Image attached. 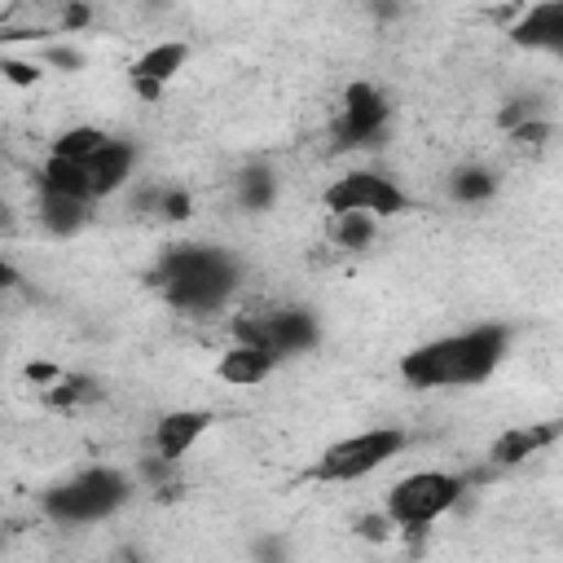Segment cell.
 Instances as JSON below:
<instances>
[{
  "mask_svg": "<svg viewBox=\"0 0 563 563\" xmlns=\"http://www.w3.org/2000/svg\"><path fill=\"white\" fill-rule=\"evenodd\" d=\"M510 352V330L501 321H484L457 334H440L427 339L418 347H409L396 361V374L409 387L435 391V387H479L484 378H493V369L506 361Z\"/></svg>",
  "mask_w": 563,
  "mask_h": 563,
  "instance_id": "1",
  "label": "cell"
},
{
  "mask_svg": "<svg viewBox=\"0 0 563 563\" xmlns=\"http://www.w3.org/2000/svg\"><path fill=\"white\" fill-rule=\"evenodd\" d=\"M238 277H242V268L229 251L189 242V246H176L163 255L154 282L180 312H216L238 290Z\"/></svg>",
  "mask_w": 563,
  "mask_h": 563,
  "instance_id": "2",
  "label": "cell"
},
{
  "mask_svg": "<svg viewBox=\"0 0 563 563\" xmlns=\"http://www.w3.org/2000/svg\"><path fill=\"white\" fill-rule=\"evenodd\" d=\"M128 497H132V479L119 466H88L44 493V515L66 528H79V523L110 519Z\"/></svg>",
  "mask_w": 563,
  "mask_h": 563,
  "instance_id": "3",
  "label": "cell"
},
{
  "mask_svg": "<svg viewBox=\"0 0 563 563\" xmlns=\"http://www.w3.org/2000/svg\"><path fill=\"white\" fill-rule=\"evenodd\" d=\"M466 493V479L453 471H413L396 479L383 497V515L391 528L405 532H427L435 519H444Z\"/></svg>",
  "mask_w": 563,
  "mask_h": 563,
  "instance_id": "4",
  "label": "cell"
},
{
  "mask_svg": "<svg viewBox=\"0 0 563 563\" xmlns=\"http://www.w3.org/2000/svg\"><path fill=\"white\" fill-rule=\"evenodd\" d=\"M409 444V435L400 427H365V431H352L334 444L321 449V457L312 462V475L321 484H356L365 475H374L378 466H387L391 457H400V449Z\"/></svg>",
  "mask_w": 563,
  "mask_h": 563,
  "instance_id": "5",
  "label": "cell"
},
{
  "mask_svg": "<svg viewBox=\"0 0 563 563\" xmlns=\"http://www.w3.org/2000/svg\"><path fill=\"white\" fill-rule=\"evenodd\" d=\"M321 207H325V216H369L383 224V220L409 211V194L387 172L352 167L321 189Z\"/></svg>",
  "mask_w": 563,
  "mask_h": 563,
  "instance_id": "6",
  "label": "cell"
},
{
  "mask_svg": "<svg viewBox=\"0 0 563 563\" xmlns=\"http://www.w3.org/2000/svg\"><path fill=\"white\" fill-rule=\"evenodd\" d=\"M387 119H391L387 97H383L369 79H352V84L343 88V101H339V114H334V136H339L343 145L361 150V145H374V141L383 136Z\"/></svg>",
  "mask_w": 563,
  "mask_h": 563,
  "instance_id": "7",
  "label": "cell"
},
{
  "mask_svg": "<svg viewBox=\"0 0 563 563\" xmlns=\"http://www.w3.org/2000/svg\"><path fill=\"white\" fill-rule=\"evenodd\" d=\"M185 62H189V44H185V40H158V44H150V48L132 62L128 84H132V92H136L141 101H158L163 88L180 75Z\"/></svg>",
  "mask_w": 563,
  "mask_h": 563,
  "instance_id": "8",
  "label": "cell"
},
{
  "mask_svg": "<svg viewBox=\"0 0 563 563\" xmlns=\"http://www.w3.org/2000/svg\"><path fill=\"white\" fill-rule=\"evenodd\" d=\"M211 413L207 409H172V413H163L158 422H154V457H163V462H180L185 453H194V444L211 431Z\"/></svg>",
  "mask_w": 563,
  "mask_h": 563,
  "instance_id": "9",
  "label": "cell"
},
{
  "mask_svg": "<svg viewBox=\"0 0 563 563\" xmlns=\"http://www.w3.org/2000/svg\"><path fill=\"white\" fill-rule=\"evenodd\" d=\"M132 167H136V145H132V141L110 136V141H106V145L84 163V172H88V189H92V202H97V198L119 194V189L132 180Z\"/></svg>",
  "mask_w": 563,
  "mask_h": 563,
  "instance_id": "10",
  "label": "cell"
},
{
  "mask_svg": "<svg viewBox=\"0 0 563 563\" xmlns=\"http://www.w3.org/2000/svg\"><path fill=\"white\" fill-rule=\"evenodd\" d=\"M559 435H563L559 422H519V427H506V431L488 444V462H493V466H519V462L537 457L541 449H550Z\"/></svg>",
  "mask_w": 563,
  "mask_h": 563,
  "instance_id": "11",
  "label": "cell"
},
{
  "mask_svg": "<svg viewBox=\"0 0 563 563\" xmlns=\"http://www.w3.org/2000/svg\"><path fill=\"white\" fill-rule=\"evenodd\" d=\"M277 365H282V361H277L273 352L233 339V343L220 352V361H216V378L229 383V387H255V383H264Z\"/></svg>",
  "mask_w": 563,
  "mask_h": 563,
  "instance_id": "12",
  "label": "cell"
},
{
  "mask_svg": "<svg viewBox=\"0 0 563 563\" xmlns=\"http://www.w3.org/2000/svg\"><path fill=\"white\" fill-rule=\"evenodd\" d=\"M506 35H510L515 44H523V48H559V44H563V4L550 0V4H528V9H519Z\"/></svg>",
  "mask_w": 563,
  "mask_h": 563,
  "instance_id": "13",
  "label": "cell"
},
{
  "mask_svg": "<svg viewBox=\"0 0 563 563\" xmlns=\"http://www.w3.org/2000/svg\"><path fill=\"white\" fill-rule=\"evenodd\" d=\"M35 185H40V194H48V198H75V202H92V189H88V172L79 167V163H70V158H44V167H40V176H35Z\"/></svg>",
  "mask_w": 563,
  "mask_h": 563,
  "instance_id": "14",
  "label": "cell"
},
{
  "mask_svg": "<svg viewBox=\"0 0 563 563\" xmlns=\"http://www.w3.org/2000/svg\"><path fill=\"white\" fill-rule=\"evenodd\" d=\"M106 141H110V132H101V128H92V123H70L66 132H57V141L48 145V154H53V158H70V163L84 167Z\"/></svg>",
  "mask_w": 563,
  "mask_h": 563,
  "instance_id": "15",
  "label": "cell"
},
{
  "mask_svg": "<svg viewBox=\"0 0 563 563\" xmlns=\"http://www.w3.org/2000/svg\"><path fill=\"white\" fill-rule=\"evenodd\" d=\"M88 207L92 202H75V198H48V194H40V224L48 229V233H57V238H70V233H79L84 224H88Z\"/></svg>",
  "mask_w": 563,
  "mask_h": 563,
  "instance_id": "16",
  "label": "cell"
},
{
  "mask_svg": "<svg viewBox=\"0 0 563 563\" xmlns=\"http://www.w3.org/2000/svg\"><path fill=\"white\" fill-rule=\"evenodd\" d=\"M449 194H453L457 202H488V198L497 194V176H493V167L466 163V167H457V172H453Z\"/></svg>",
  "mask_w": 563,
  "mask_h": 563,
  "instance_id": "17",
  "label": "cell"
},
{
  "mask_svg": "<svg viewBox=\"0 0 563 563\" xmlns=\"http://www.w3.org/2000/svg\"><path fill=\"white\" fill-rule=\"evenodd\" d=\"M378 238V220L369 216H330V242L339 251H365Z\"/></svg>",
  "mask_w": 563,
  "mask_h": 563,
  "instance_id": "18",
  "label": "cell"
},
{
  "mask_svg": "<svg viewBox=\"0 0 563 563\" xmlns=\"http://www.w3.org/2000/svg\"><path fill=\"white\" fill-rule=\"evenodd\" d=\"M273 194H277V176L268 167H246L238 176V198H242L246 211H264L273 202Z\"/></svg>",
  "mask_w": 563,
  "mask_h": 563,
  "instance_id": "19",
  "label": "cell"
},
{
  "mask_svg": "<svg viewBox=\"0 0 563 563\" xmlns=\"http://www.w3.org/2000/svg\"><path fill=\"white\" fill-rule=\"evenodd\" d=\"M48 400H53L57 409L79 405V400H97V383H92L88 374H66V369H62V378L48 387Z\"/></svg>",
  "mask_w": 563,
  "mask_h": 563,
  "instance_id": "20",
  "label": "cell"
},
{
  "mask_svg": "<svg viewBox=\"0 0 563 563\" xmlns=\"http://www.w3.org/2000/svg\"><path fill=\"white\" fill-rule=\"evenodd\" d=\"M0 75L9 84H18V88H31V84H40L44 66L40 62H26V57H0Z\"/></svg>",
  "mask_w": 563,
  "mask_h": 563,
  "instance_id": "21",
  "label": "cell"
},
{
  "mask_svg": "<svg viewBox=\"0 0 563 563\" xmlns=\"http://www.w3.org/2000/svg\"><path fill=\"white\" fill-rule=\"evenodd\" d=\"M154 207H158V216H167V220H189V211H194V198H189L185 189H163Z\"/></svg>",
  "mask_w": 563,
  "mask_h": 563,
  "instance_id": "22",
  "label": "cell"
},
{
  "mask_svg": "<svg viewBox=\"0 0 563 563\" xmlns=\"http://www.w3.org/2000/svg\"><path fill=\"white\" fill-rule=\"evenodd\" d=\"M92 22V9L88 4H62L57 9V31L62 35H75V31H84Z\"/></svg>",
  "mask_w": 563,
  "mask_h": 563,
  "instance_id": "23",
  "label": "cell"
},
{
  "mask_svg": "<svg viewBox=\"0 0 563 563\" xmlns=\"http://www.w3.org/2000/svg\"><path fill=\"white\" fill-rule=\"evenodd\" d=\"M356 532L369 537V541H387V537H391V523H387V515H369V519H361Z\"/></svg>",
  "mask_w": 563,
  "mask_h": 563,
  "instance_id": "24",
  "label": "cell"
},
{
  "mask_svg": "<svg viewBox=\"0 0 563 563\" xmlns=\"http://www.w3.org/2000/svg\"><path fill=\"white\" fill-rule=\"evenodd\" d=\"M26 378H31V383L53 387V383L62 378V369H57V365H48V361H31V365H26Z\"/></svg>",
  "mask_w": 563,
  "mask_h": 563,
  "instance_id": "25",
  "label": "cell"
},
{
  "mask_svg": "<svg viewBox=\"0 0 563 563\" xmlns=\"http://www.w3.org/2000/svg\"><path fill=\"white\" fill-rule=\"evenodd\" d=\"M44 62H53V66H66V70L84 66V57H79L75 48H62V44H57V48H48V53H44Z\"/></svg>",
  "mask_w": 563,
  "mask_h": 563,
  "instance_id": "26",
  "label": "cell"
},
{
  "mask_svg": "<svg viewBox=\"0 0 563 563\" xmlns=\"http://www.w3.org/2000/svg\"><path fill=\"white\" fill-rule=\"evenodd\" d=\"M18 282H22V273H18V268H13V264L0 255V295H4V290H13Z\"/></svg>",
  "mask_w": 563,
  "mask_h": 563,
  "instance_id": "27",
  "label": "cell"
},
{
  "mask_svg": "<svg viewBox=\"0 0 563 563\" xmlns=\"http://www.w3.org/2000/svg\"><path fill=\"white\" fill-rule=\"evenodd\" d=\"M128 563H132V559H128Z\"/></svg>",
  "mask_w": 563,
  "mask_h": 563,
  "instance_id": "28",
  "label": "cell"
}]
</instances>
